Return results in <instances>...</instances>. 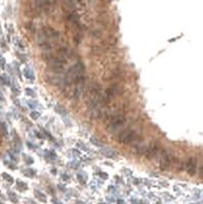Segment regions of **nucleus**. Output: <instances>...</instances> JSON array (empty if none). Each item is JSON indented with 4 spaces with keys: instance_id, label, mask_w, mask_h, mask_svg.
<instances>
[{
    "instance_id": "6",
    "label": "nucleus",
    "mask_w": 203,
    "mask_h": 204,
    "mask_svg": "<svg viewBox=\"0 0 203 204\" xmlns=\"http://www.w3.org/2000/svg\"><path fill=\"white\" fill-rule=\"evenodd\" d=\"M100 152L104 155L105 157H108V158H115L117 155V153L115 152V150L110 149V148H102L100 150Z\"/></svg>"
},
{
    "instance_id": "5",
    "label": "nucleus",
    "mask_w": 203,
    "mask_h": 204,
    "mask_svg": "<svg viewBox=\"0 0 203 204\" xmlns=\"http://www.w3.org/2000/svg\"><path fill=\"white\" fill-rule=\"evenodd\" d=\"M187 174L189 176H194L196 174L197 171V159L195 157H190L189 159L187 160L186 165H185Z\"/></svg>"
},
{
    "instance_id": "4",
    "label": "nucleus",
    "mask_w": 203,
    "mask_h": 204,
    "mask_svg": "<svg viewBox=\"0 0 203 204\" xmlns=\"http://www.w3.org/2000/svg\"><path fill=\"white\" fill-rule=\"evenodd\" d=\"M161 154V147L158 143L156 142H153L151 143L147 148V152L145 154L146 158L148 159H153V158H156L157 156Z\"/></svg>"
},
{
    "instance_id": "9",
    "label": "nucleus",
    "mask_w": 203,
    "mask_h": 204,
    "mask_svg": "<svg viewBox=\"0 0 203 204\" xmlns=\"http://www.w3.org/2000/svg\"><path fill=\"white\" fill-rule=\"evenodd\" d=\"M199 176H200L201 178L203 179V165L200 167V169H199Z\"/></svg>"
},
{
    "instance_id": "3",
    "label": "nucleus",
    "mask_w": 203,
    "mask_h": 204,
    "mask_svg": "<svg viewBox=\"0 0 203 204\" xmlns=\"http://www.w3.org/2000/svg\"><path fill=\"white\" fill-rule=\"evenodd\" d=\"M125 122H126L125 116H123L121 114L115 115V116L111 118V120H110L109 126H108V130L110 131V133L119 131V130H121V128L124 127Z\"/></svg>"
},
{
    "instance_id": "10",
    "label": "nucleus",
    "mask_w": 203,
    "mask_h": 204,
    "mask_svg": "<svg viewBox=\"0 0 203 204\" xmlns=\"http://www.w3.org/2000/svg\"><path fill=\"white\" fill-rule=\"evenodd\" d=\"M32 117H34V118H37V117H38V113H32Z\"/></svg>"
},
{
    "instance_id": "8",
    "label": "nucleus",
    "mask_w": 203,
    "mask_h": 204,
    "mask_svg": "<svg viewBox=\"0 0 203 204\" xmlns=\"http://www.w3.org/2000/svg\"><path fill=\"white\" fill-rule=\"evenodd\" d=\"M90 140H91V142L94 144V145L98 146V147H103V143H101L100 141H99L98 139L96 138V137H94V136L91 137V139H90Z\"/></svg>"
},
{
    "instance_id": "2",
    "label": "nucleus",
    "mask_w": 203,
    "mask_h": 204,
    "mask_svg": "<svg viewBox=\"0 0 203 204\" xmlns=\"http://www.w3.org/2000/svg\"><path fill=\"white\" fill-rule=\"evenodd\" d=\"M160 156V169L162 171H167L174 163V155L170 151H164Z\"/></svg>"
},
{
    "instance_id": "1",
    "label": "nucleus",
    "mask_w": 203,
    "mask_h": 204,
    "mask_svg": "<svg viewBox=\"0 0 203 204\" xmlns=\"http://www.w3.org/2000/svg\"><path fill=\"white\" fill-rule=\"evenodd\" d=\"M136 139H137V133L132 129L123 130L117 136V141L121 144H131Z\"/></svg>"
},
{
    "instance_id": "7",
    "label": "nucleus",
    "mask_w": 203,
    "mask_h": 204,
    "mask_svg": "<svg viewBox=\"0 0 203 204\" xmlns=\"http://www.w3.org/2000/svg\"><path fill=\"white\" fill-rule=\"evenodd\" d=\"M55 110L57 111V112H59V113H60V114H62V115L66 114V108L63 107L62 105H60V104H57V105H56V107H55Z\"/></svg>"
}]
</instances>
